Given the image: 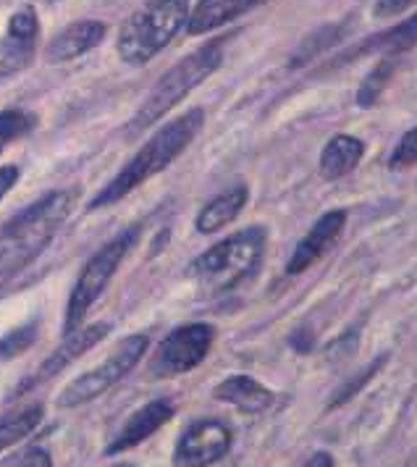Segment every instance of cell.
I'll return each instance as SVG.
<instances>
[{"mask_svg":"<svg viewBox=\"0 0 417 467\" xmlns=\"http://www.w3.org/2000/svg\"><path fill=\"white\" fill-rule=\"evenodd\" d=\"M263 0H197V5L189 11V35H208L213 29L234 22L236 16L247 14Z\"/></svg>","mask_w":417,"mask_h":467,"instance_id":"obj_15","label":"cell"},{"mask_svg":"<svg viewBox=\"0 0 417 467\" xmlns=\"http://www.w3.org/2000/svg\"><path fill=\"white\" fill-rule=\"evenodd\" d=\"M224 64V47L221 43H208L197 47L194 53L184 56L176 66H171L158 79V85L150 89L145 103L129 121V134H140L147 127L158 124L168 110L179 106L194 87H200L210 74H215Z\"/></svg>","mask_w":417,"mask_h":467,"instance_id":"obj_4","label":"cell"},{"mask_svg":"<svg viewBox=\"0 0 417 467\" xmlns=\"http://www.w3.org/2000/svg\"><path fill=\"white\" fill-rule=\"evenodd\" d=\"M113 467H134V465H129V462H119V465H113Z\"/></svg>","mask_w":417,"mask_h":467,"instance_id":"obj_32","label":"cell"},{"mask_svg":"<svg viewBox=\"0 0 417 467\" xmlns=\"http://www.w3.org/2000/svg\"><path fill=\"white\" fill-rule=\"evenodd\" d=\"M203 121H205L203 108H192L184 116H179L176 121H171L161 131H155L145 145L126 161L124 169L119 171L103 190L92 197L89 211H100L105 205H113V202L124 200L126 194H131L137 187H142L147 179L166 171L187 150L189 142L197 137V131L203 129Z\"/></svg>","mask_w":417,"mask_h":467,"instance_id":"obj_2","label":"cell"},{"mask_svg":"<svg viewBox=\"0 0 417 467\" xmlns=\"http://www.w3.org/2000/svg\"><path fill=\"white\" fill-rule=\"evenodd\" d=\"M5 35H11V37H16V40H29V43H35L37 35H40L37 14H35L32 8H21V11H16V14L8 19V32H5Z\"/></svg>","mask_w":417,"mask_h":467,"instance_id":"obj_25","label":"cell"},{"mask_svg":"<svg viewBox=\"0 0 417 467\" xmlns=\"http://www.w3.org/2000/svg\"><path fill=\"white\" fill-rule=\"evenodd\" d=\"M35 58V43L16 40L11 35L0 37V82L24 71Z\"/></svg>","mask_w":417,"mask_h":467,"instance_id":"obj_20","label":"cell"},{"mask_svg":"<svg viewBox=\"0 0 417 467\" xmlns=\"http://www.w3.org/2000/svg\"><path fill=\"white\" fill-rule=\"evenodd\" d=\"M410 5H415V0H376V14L378 19H391V16H399L401 11H407Z\"/></svg>","mask_w":417,"mask_h":467,"instance_id":"obj_28","label":"cell"},{"mask_svg":"<svg viewBox=\"0 0 417 467\" xmlns=\"http://www.w3.org/2000/svg\"><path fill=\"white\" fill-rule=\"evenodd\" d=\"M189 0H145L126 16L119 29L116 50L129 66H145L187 26Z\"/></svg>","mask_w":417,"mask_h":467,"instance_id":"obj_3","label":"cell"},{"mask_svg":"<svg viewBox=\"0 0 417 467\" xmlns=\"http://www.w3.org/2000/svg\"><path fill=\"white\" fill-rule=\"evenodd\" d=\"M344 223H347L344 211H328L326 215H320L313 229L305 234V239L294 247L292 257L287 263V274L289 276L305 274L318 257L326 255V250L339 239V234L344 232Z\"/></svg>","mask_w":417,"mask_h":467,"instance_id":"obj_11","label":"cell"},{"mask_svg":"<svg viewBox=\"0 0 417 467\" xmlns=\"http://www.w3.org/2000/svg\"><path fill=\"white\" fill-rule=\"evenodd\" d=\"M305 467H334V457L328 451H315L313 457L305 462Z\"/></svg>","mask_w":417,"mask_h":467,"instance_id":"obj_31","label":"cell"},{"mask_svg":"<svg viewBox=\"0 0 417 467\" xmlns=\"http://www.w3.org/2000/svg\"><path fill=\"white\" fill-rule=\"evenodd\" d=\"M215 339V328L208 323H187L176 331H171L166 339L158 344L152 360L147 365L150 379H171L194 370L208 358L210 347Z\"/></svg>","mask_w":417,"mask_h":467,"instance_id":"obj_8","label":"cell"},{"mask_svg":"<svg viewBox=\"0 0 417 467\" xmlns=\"http://www.w3.org/2000/svg\"><path fill=\"white\" fill-rule=\"evenodd\" d=\"M147 347H150V339H147L145 334L126 337L98 368L87 370L79 379H74V381L68 383L58 394L56 404L63 407V410H68V407H79V404H87L92 402V400H98V397H103L108 389H113L116 383L124 379L126 373L134 370V365L145 358Z\"/></svg>","mask_w":417,"mask_h":467,"instance_id":"obj_7","label":"cell"},{"mask_svg":"<svg viewBox=\"0 0 417 467\" xmlns=\"http://www.w3.org/2000/svg\"><path fill=\"white\" fill-rule=\"evenodd\" d=\"M245 205H247V187H234V190L224 192V194L213 197L200 211L197 221H194V229L200 234L221 232L242 213Z\"/></svg>","mask_w":417,"mask_h":467,"instance_id":"obj_17","label":"cell"},{"mask_svg":"<svg viewBox=\"0 0 417 467\" xmlns=\"http://www.w3.org/2000/svg\"><path fill=\"white\" fill-rule=\"evenodd\" d=\"M383 362H386V358H378V360L370 362V365H368V368H365V370H362L360 376H355L352 381L344 383V386H341V389H339V391L334 394V402H331V407H339V404L349 402V400L355 397L357 391H360V389H362V386L370 381V379L376 376L378 370L383 368Z\"/></svg>","mask_w":417,"mask_h":467,"instance_id":"obj_26","label":"cell"},{"mask_svg":"<svg viewBox=\"0 0 417 467\" xmlns=\"http://www.w3.org/2000/svg\"><path fill=\"white\" fill-rule=\"evenodd\" d=\"M105 32L108 26L103 22H95V19H82V22L68 24L66 29H61L53 43L47 45L45 50V58L50 64H66V61H74L84 53L95 50L98 45L105 40Z\"/></svg>","mask_w":417,"mask_h":467,"instance_id":"obj_13","label":"cell"},{"mask_svg":"<svg viewBox=\"0 0 417 467\" xmlns=\"http://www.w3.org/2000/svg\"><path fill=\"white\" fill-rule=\"evenodd\" d=\"M137 242H140V226H131L124 234H119L116 239H110L105 247H100L95 255L84 263V268L79 271V276H77V284H74V289L68 295L66 318H63V337L74 334L82 326L84 316L100 299L105 286L113 281L116 271L124 263V257L134 250Z\"/></svg>","mask_w":417,"mask_h":467,"instance_id":"obj_6","label":"cell"},{"mask_svg":"<svg viewBox=\"0 0 417 467\" xmlns=\"http://www.w3.org/2000/svg\"><path fill=\"white\" fill-rule=\"evenodd\" d=\"M417 45V14L415 16H410L407 22L397 24V26H391V29H386V32H381L376 37H370V40H365V45L355 50L360 56H365V53H383V56H397V53H404V50H410V47H415Z\"/></svg>","mask_w":417,"mask_h":467,"instance_id":"obj_18","label":"cell"},{"mask_svg":"<svg viewBox=\"0 0 417 467\" xmlns=\"http://www.w3.org/2000/svg\"><path fill=\"white\" fill-rule=\"evenodd\" d=\"M417 163V127L410 129L401 140H399V145L391 152V158H389V166L394 171L399 169H410V166H415Z\"/></svg>","mask_w":417,"mask_h":467,"instance_id":"obj_27","label":"cell"},{"mask_svg":"<svg viewBox=\"0 0 417 467\" xmlns=\"http://www.w3.org/2000/svg\"><path fill=\"white\" fill-rule=\"evenodd\" d=\"M173 418V404L168 400H152L147 402L142 410H137L129 420L124 423V428L116 433V439L108 444L105 454H121V451H129L134 446H140L142 441H147L155 431H161L163 425Z\"/></svg>","mask_w":417,"mask_h":467,"instance_id":"obj_12","label":"cell"},{"mask_svg":"<svg viewBox=\"0 0 417 467\" xmlns=\"http://www.w3.org/2000/svg\"><path fill=\"white\" fill-rule=\"evenodd\" d=\"M42 420V404H26L16 412L0 418V451L8 446L19 444L21 439H26Z\"/></svg>","mask_w":417,"mask_h":467,"instance_id":"obj_19","label":"cell"},{"mask_svg":"<svg viewBox=\"0 0 417 467\" xmlns=\"http://www.w3.org/2000/svg\"><path fill=\"white\" fill-rule=\"evenodd\" d=\"M35 334H37V326L35 323H26L16 328L14 334H8L5 339L0 341V360H11V358H19L26 347L35 344Z\"/></svg>","mask_w":417,"mask_h":467,"instance_id":"obj_24","label":"cell"},{"mask_svg":"<svg viewBox=\"0 0 417 467\" xmlns=\"http://www.w3.org/2000/svg\"><path fill=\"white\" fill-rule=\"evenodd\" d=\"M108 331H110V323H95V326H87L82 331L77 328L74 334H68L61 347H58L47 360L42 362L40 370H37L29 381L21 383L16 394H26V391H32V389H37L40 383L56 379L58 373H63V370L71 365V362L79 360L87 349H92L95 344H100V341L108 337Z\"/></svg>","mask_w":417,"mask_h":467,"instance_id":"obj_10","label":"cell"},{"mask_svg":"<svg viewBox=\"0 0 417 467\" xmlns=\"http://www.w3.org/2000/svg\"><path fill=\"white\" fill-rule=\"evenodd\" d=\"M19 182V169L16 166H0V200L16 187Z\"/></svg>","mask_w":417,"mask_h":467,"instance_id":"obj_30","label":"cell"},{"mask_svg":"<svg viewBox=\"0 0 417 467\" xmlns=\"http://www.w3.org/2000/svg\"><path fill=\"white\" fill-rule=\"evenodd\" d=\"M339 35H341V29H339V26H323V29H318L313 37H308L305 43L299 45V50L294 53L292 66L308 64V61L315 58L320 50H326L328 45H334L336 40H339Z\"/></svg>","mask_w":417,"mask_h":467,"instance_id":"obj_23","label":"cell"},{"mask_svg":"<svg viewBox=\"0 0 417 467\" xmlns=\"http://www.w3.org/2000/svg\"><path fill=\"white\" fill-rule=\"evenodd\" d=\"M362 155H365L362 140L349 137V134H336V137H331L328 145L320 152V173H323V179L336 182V179L352 173L360 166Z\"/></svg>","mask_w":417,"mask_h":467,"instance_id":"obj_16","label":"cell"},{"mask_svg":"<svg viewBox=\"0 0 417 467\" xmlns=\"http://www.w3.org/2000/svg\"><path fill=\"white\" fill-rule=\"evenodd\" d=\"M231 449L229 425L221 420H194L179 436L173 449V467H210Z\"/></svg>","mask_w":417,"mask_h":467,"instance_id":"obj_9","label":"cell"},{"mask_svg":"<svg viewBox=\"0 0 417 467\" xmlns=\"http://www.w3.org/2000/svg\"><path fill=\"white\" fill-rule=\"evenodd\" d=\"M77 205V192L56 190L16 213L0 229V286L37 260Z\"/></svg>","mask_w":417,"mask_h":467,"instance_id":"obj_1","label":"cell"},{"mask_svg":"<svg viewBox=\"0 0 417 467\" xmlns=\"http://www.w3.org/2000/svg\"><path fill=\"white\" fill-rule=\"evenodd\" d=\"M391 74H394V64H391L389 58L381 61V64L365 77V82L360 85V89H357V103L362 108H373V103L381 98V92L389 85Z\"/></svg>","mask_w":417,"mask_h":467,"instance_id":"obj_22","label":"cell"},{"mask_svg":"<svg viewBox=\"0 0 417 467\" xmlns=\"http://www.w3.org/2000/svg\"><path fill=\"white\" fill-rule=\"evenodd\" d=\"M35 129V116L21 110V108H11V110H0V152L8 148L11 142H16L26 131Z\"/></svg>","mask_w":417,"mask_h":467,"instance_id":"obj_21","label":"cell"},{"mask_svg":"<svg viewBox=\"0 0 417 467\" xmlns=\"http://www.w3.org/2000/svg\"><path fill=\"white\" fill-rule=\"evenodd\" d=\"M213 397L218 402H226L247 415L266 412L273 404V391L266 389L260 381H255L250 376H229L226 381H221L213 389Z\"/></svg>","mask_w":417,"mask_h":467,"instance_id":"obj_14","label":"cell"},{"mask_svg":"<svg viewBox=\"0 0 417 467\" xmlns=\"http://www.w3.org/2000/svg\"><path fill=\"white\" fill-rule=\"evenodd\" d=\"M263 253H266V232L260 226L242 229L226 236L224 242L213 244L208 253H203L189 265L187 274L200 284V289L218 295L250 276L260 265Z\"/></svg>","mask_w":417,"mask_h":467,"instance_id":"obj_5","label":"cell"},{"mask_svg":"<svg viewBox=\"0 0 417 467\" xmlns=\"http://www.w3.org/2000/svg\"><path fill=\"white\" fill-rule=\"evenodd\" d=\"M16 467H53V460L42 446H32L29 451H24V457Z\"/></svg>","mask_w":417,"mask_h":467,"instance_id":"obj_29","label":"cell"}]
</instances>
